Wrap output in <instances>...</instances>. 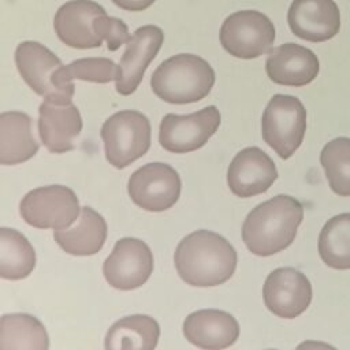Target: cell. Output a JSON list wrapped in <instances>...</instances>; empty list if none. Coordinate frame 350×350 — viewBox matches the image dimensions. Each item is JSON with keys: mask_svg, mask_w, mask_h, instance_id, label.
Masks as SVG:
<instances>
[{"mask_svg": "<svg viewBox=\"0 0 350 350\" xmlns=\"http://www.w3.org/2000/svg\"><path fill=\"white\" fill-rule=\"evenodd\" d=\"M82 130L79 109L72 101L44 100L38 108V134L51 153H66L75 148Z\"/></svg>", "mask_w": 350, "mask_h": 350, "instance_id": "obj_16", "label": "cell"}, {"mask_svg": "<svg viewBox=\"0 0 350 350\" xmlns=\"http://www.w3.org/2000/svg\"><path fill=\"white\" fill-rule=\"evenodd\" d=\"M153 272L150 247L133 237L120 238L103 264V273L109 286L118 290L141 287Z\"/></svg>", "mask_w": 350, "mask_h": 350, "instance_id": "obj_10", "label": "cell"}, {"mask_svg": "<svg viewBox=\"0 0 350 350\" xmlns=\"http://www.w3.org/2000/svg\"><path fill=\"white\" fill-rule=\"evenodd\" d=\"M306 131V109L290 94H275L261 118L262 139L279 157L288 159L301 146Z\"/></svg>", "mask_w": 350, "mask_h": 350, "instance_id": "obj_5", "label": "cell"}, {"mask_svg": "<svg viewBox=\"0 0 350 350\" xmlns=\"http://www.w3.org/2000/svg\"><path fill=\"white\" fill-rule=\"evenodd\" d=\"M238 256L221 235L197 230L176 246L174 262L180 279L194 287H213L227 282L235 272Z\"/></svg>", "mask_w": 350, "mask_h": 350, "instance_id": "obj_1", "label": "cell"}, {"mask_svg": "<svg viewBox=\"0 0 350 350\" xmlns=\"http://www.w3.org/2000/svg\"><path fill=\"white\" fill-rule=\"evenodd\" d=\"M180 176L165 163H148L134 171L127 183L131 201L149 212H163L180 196Z\"/></svg>", "mask_w": 350, "mask_h": 350, "instance_id": "obj_9", "label": "cell"}, {"mask_svg": "<svg viewBox=\"0 0 350 350\" xmlns=\"http://www.w3.org/2000/svg\"><path fill=\"white\" fill-rule=\"evenodd\" d=\"M105 219L90 206H82L77 224L53 231L56 243L68 254L92 256L101 250L107 239Z\"/></svg>", "mask_w": 350, "mask_h": 350, "instance_id": "obj_20", "label": "cell"}, {"mask_svg": "<svg viewBox=\"0 0 350 350\" xmlns=\"http://www.w3.org/2000/svg\"><path fill=\"white\" fill-rule=\"evenodd\" d=\"M49 338L44 324L27 313H8L0 321L1 350H46Z\"/></svg>", "mask_w": 350, "mask_h": 350, "instance_id": "obj_22", "label": "cell"}, {"mask_svg": "<svg viewBox=\"0 0 350 350\" xmlns=\"http://www.w3.org/2000/svg\"><path fill=\"white\" fill-rule=\"evenodd\" d=\"M319 254L334 269H350V213L331 217L319 235Z\"/></svg>", "mask_w": 350, "mask_h": 350, "instance_id": "obj_25", "label": "cell"}, {"mask_svg": "<svg viewBox=\"0 0 350 350\" xmlns=\"http://www.w3.org/2000/svg\"><path fill=\"white\" fill-rule=\"evenodd\" d=\"M94 30L101 40H105L109 51H116L130 38L127 25L119 18L108 16L107 12L97 16L94 21Z\"/></svg>", "mask_w": 350, "mask_h": 350, "instance_id": "obj_28", "label": "cell"}, {"mask_svg": "<svg viewBox=\"0 0 350 350\" xmlns=\"http://www.w3.org/2000/svg\"><path fill=\"white\" fill-rule=\"evenodd\" d=\"M105 14L104 7L92 0H70L59 7L53 18L57 38L77 49L100 48L103 40L94 30V21Z\"/></svg>", "mask_w": 350, "mask_h": 350, "instance_id": "obj_15", "label": "cell"}, {"mask_svg": "<svg viewBox=\"0 0 350 350\" xmlns=\"http://www.w3.org/2000/svg\"><path fill=\"white\" fill-rule=\"evenodd\" d=\"M220 122L221 116L215 105L189 115L167 113L160 123L159 142L171 153H189L202 148L217 131Z\"/></svg>", "mask_w": 350, "mask_h": 350, "instance_id": "obj_8", "label": "cell"}, {"mask_svg": "<svg viewBox=\"0 0 350 350\" xmlns=\"http://www.w3.org/2000/svg\"><path fill=\"white\" fill-rule=\"evenodd\" d=\"M81 206L74 190L62 185H49L30 190L21 200L22 219L36 228H67L79 216Z\"/></svg>", "mask_w": 350, "mask_h": 350, "instance_id": "obj_7", "label": "cell"}, {"mask_svg": "<svg viewBox=\"0 0 350 350\" xmlns=\"http://www.w3.org/2000/svg\"><path fill=\"white\" fill-rule=\"evenodd\" d=\"M183 335L194 346L208 350L226 349L239 336L237 319L219 309H201L183 321Z\"/></svg>", "mask_w": 350, "mask_h": 350, "instance_id": "obj_19", "label": "cell"}, {"mask_svg": "<svg viewBox=\"0 0 350 350\" xmlns=\"http://www.w3.org/2000/svg\"><path fill=\"white\" fill-rule=\"evenodd\" d=\"M100 135L105 159L115 168H126L150 148L152 127L149 119L138 111H119L103 124Z\"/></svg>", "mask_w": 350, "mask_h": 350, "instance_id": "obj_4", "label": "cell"}, {"mask_svg": "<svg viewBox=\"0 0 350 350\" xmlns=\"http://www.w3.org/2000/svg\"><path fill=\"white\" fill-rule=\"evenodd\" d=\"M37 152L38 142L31 133V118L18 111L3 112L0 115V163L21 164Z\"/></svg>", "mask_w": 350, "mask_h": 350, "instance_id": "obj_21", "label": "cell"}, {"mask_svg": "<svg viewBox=\"0 0 350 350\" xmlns=\"http://www.w3.org/2000/svg\"><path fill=\"white\" fill-rule=\"evenodd\" d=\"M36 267V252L27 238L15 228H0V276L19 280Z\"/></svg>", "mask_w": 350, "mask_h": 350, "instance_id": "obj_24", "label": "cell"}, {"mask_svg": "<svg viewBox=\"0 0 350 350\" xmlns=\"http://www.w3.org/2000/svg\"><path fill=\"white\" fill-rule=\"evenodd\" d=\"M160 336L159 323L146 314L126 316L111 325L105 335V349H154Z\"/></svg>", "mask_w": 350, "mask_h": 350, "instance_id": "obj_23", "label": "cell"}, {"mask_svg": "<svg viewBox=\"0 0 350 350\" xmlns=\"http://www.w3.org/2000/svg\"><path fill=\"white\" fill-rule=\"evenodd\" d=\"M302 219V204L291 196L278 194L247 213L242 224V239L256 256L276 254L293 243Z\"/></svg>", "mask_w": 350, "mask_h": 350, "instance_id": "obj_2", "label": "cell"}, {"mask_svg": "<svg viewBox=\"0 0 350 350\" xmlns=\"http://www.w3.org/2000/svg\"><path fill=\"white\" fill-rule=\"evenodd\" d=\"M319 70L320 63L314 52L294 42L271 49L265 60L268 78L282 86H305L317 77Z\"/></svg>", "mask_w": 350, "mask_h": 350, "instance_id": "obj_18", "label": "cell"}, {"mask_svg": "<svg viewBox=\"0 0 350 350\" xmlns=\"http://www.w3.org/2000/svg\"><path fill=\"white\" fill-rule=\"evenodd\" d=\"M312 295L309 279L291 267L273 269L262 287L267 309L282 319H295L302 314L310 305Z\"/></svg>", "mask_w": 350, "mask_h": 350, "instance_id": "obj_12", "label": "cell"}, {"mask_svg": "<svg viewBox=\"0 0 350 350\" xmlns=\"http://www.w3.org/2000/svg\"><path fill=\"white\" fill-rule=\"evenodd\" d=\"M164 41V33L159 26L145 25L138 27L126 42V49L119 63L116 92L129 96L137 90L149 63L156 57Z\"/></svg>", "mask_w": 350, "mask_h": 350, "instance_id": "obj_13", "label": "cell"}, {"mask_svg": "<svg viewBox=\"0 0 350 350\" xmlns=\"http://www.w3.org/2000/svg\"><path fill=\"white\" fill-rule=\"evenodd\" d=\"M331 190L342 197L350 196V138L338 137L324 145L320 153Z\"/></svg>", "mask_w": 350, "mask_h": 350, "instance_id": "obj_27", "label": "cell"}, {"mask_svg": "<svg viewBox=\"0 0 350 350\" xmlns=\"http://www.w3.org/2000/svg\"><path fill=\"white\" fill-rule=\"evenodd\" d=\"M275 33V26L265 14L241 10L224 19L220 27V44L234 57L256 59L269 51Z\"/></svg>", "mask_w": 350, "mask_h": 350, "instance_id": "obj_6", "label": "cell"}, {"mask_svg": "<svg viewBox=\"0 0 350 350\" xmlns=\"http://www.w3.org/2000/svg\"><path fill=\"white\" fill-rule=\"evenodd\" d=\"M15 64L29 88L45 100L71 101L74 90H64L55 85L56 71L62 60L46 46L37 41H23L16 46Z\"/></svg>", "mask_w": 350, "mask_h": 350, "instance_id": "obj_11", "label": "cell"}, {"mask_svg": "<svg viewBox=\"0 0 350 350\" xmlns=\"http://www.w3.org/2000/svg\"><path fill=\"white\" fill-rule=\"evenodd\" d=\"M119 64L107 57H83L62 66L53 78L57 88L75 90L72 79H81L94 83H108L116 79Z\"/></svg>", "mask_w": 350, "mask_h": 350, "instance_id": "obj_26", "label": "cell"}, {"mask_svg": "<svg viewBox=\"0 0 350 350\" xmlns=\"http://www.w3.org/2000/svg\"><path fill=\"white\" fill-rule=\"evenodd\" d=\"M276 179L278 170L273 160L257 146L238 152L227 170V185L231 193L241 198L265 193Z\"/></svg>", "mask_w": 350, "mask_h": 350, "instance_id": "obj_14", "label": "cell"}, {"mask_svg": "<svg viewBox=\"0 0 350 350\" xmlns=\"http://www.w3.org/2000/svg\"><path fill=\"white\" fill-rule=\"evenodd\" d=\"M115 5L126 11H144L149 8L156 0H111Z\"/></svg>", "mask_w": 350, "mask_h": 350, "instance_id": "obj_29", "label": "cell"}, {"mask_svg": "<svg viewBox=\"0 0 350 350\" xmlns=\"http://www.w3.org/2000/svg\"><path fill=\"white\" fill-rule=\"evenodd\" d=\"M287 22L301 40L323 42L339 33L340 12L334 0H293Z\"/></svg>", "mask_w": 350, "mask_h": 350, "instance_id": "obj_17", "label": "cell"}, {"mask_svg": "<svg viewBox=\"0 0 350 350\" xmlns=\"http://www.w3.org/2000/svg\"><path fill=\"white\" fill-rule=\"evenodd\" d=\"M215 79V71L205 59L179 53L157 66L150 78V88L165 103L190 104L205 98Z\"/></svg>", "mask_w": 350, "mask_h": 350, "instance_id": "obj_3", "label": "cell"}]
</instances>
